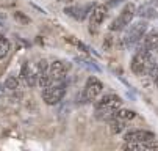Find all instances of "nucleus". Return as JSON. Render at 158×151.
Listing matches in <instances>:
<instances>
[{
    "instance_id": "1",
    "label": "nucleus",
    "mask_w": 158,
    "mask_h": 151,
    "mask_svg": "<svg viewBox=\"0 0 158 151\" xmlns=\"http://www.w3.org/2000/svg\"><path fill=\"white\" fill-rule=\"evenodd\" d=\"M122 99L118 95H106L100 101L96 102V118L99 120H111L114 112L121 109Z\"/></svg>"
},
{
    "instance_id": "2",
    "label": "nucleus",
    "mask_w": 158,
    "mask_h": 151,
    "mask_svg": "<svg viewBox=\"0 0 158 151\" xmlns=\"http://www.w3.org/2000/svg\"><path fill=\"white\" fill-rule=\"evenodd\" d=\"M136 54L131 58V71L136 76L149 74V71L155 66V58L152 55V51H147L144 47H136Z\"/></svg>"
},
{
    "instance_id": "3",
    "label": "nucleus",
    "mask_w": 158,
    "mask_h": 151,
    "mask_svg": "<svg viewBox=\"0 0 158 151\" xmlns=\"http://www.w3.org/2000/svg\"><path fill=\"white\" fill-rule=\"evenodd\" d=\"M147 32V22L144 20H139V22H135L128 27V30L125 32L122 41H124V46L125 47H136L139 42L143 41L144 35Z\"/></svg>"
},
{
    "instance_id": "4",
    "label": "nucleus",
    "mask_w": 158,
    "mask_h": 151,
    "mask_svg": "<svg viewBox=\"0 0 158 151\" xmlns=\"http://www.w3.org/2000/svg\"><path fill=\"white\" fill-rule=\"evenodd\" d=\"M66 95V83L64 82H55L50 87L42 88V99L47 105L58 104Z\"/></svg>"
},
{
    "instance_id": "5",
    "label": "nucleus",
    "mask_w": 158,
    "mask_h": 151,
    "mask_svg": "<svg viewBox=\"0 0 158 151\" xmlns=\"http://www.w3.org/2000/svg\"><path fill=\"white\" fill-rule=\"evenodd\" d=\"M102 90H103V83H102L97 77H89V79L86 80V83H85V88H83L81 95L78 96V98L81 99L80 102L86 104V102L94 101V99L102 93Z\"/></svg>"
},
{
    "instance_id": "6",
    "label": "nucleus",
    "mask_w": 158,
    "mask_h": 151,
    "mask_svg": "<svg viewBox=\"0 0 158 151\" xmlns=\"http://www.w3.org/2000/svg\"><path fill=\"white\" fill-rule=\"evenodd\" d=\"M135 14H136V8H135L133 3H128L124 7V10L121 11V14L113 20L111 25H110V30L113 32H119V30H124L125 27H128L131 24V20L135 17Z\"/></svg>"
},
{
    "instance_id": "7",
    "label": "nucleus",
    "mask_w": 158,
    "mask_h": 151,
    "mask_svg": "<svg viewBox=\"0 0 158 151\" xmlns=\"http://www.w3.org/2000/svg\"><path fill=\"white\" fill-rule=\"evenodd\" d=\"M69 68H71L69 63L56 60V61H53L50 66H49L47 73H49V76L52 77L53 82H64L66 74H67V71H69Z\"/></svg>"
},
{
    "instance_id": "8",
    "label": "nucleus",
    "mask_w": 158,
    "mask_h": 151,
    "mask_svg": "<svg viewBox=\"0 0 158 151\" xmlns=\"http://www.w3.org/2000/svg\"><path fill=\"white\" fill-rule=\"evenodd\" d=\"M105 16H106L105 5H94L91 13H89V30H91V32H97L99 25L103 22Z\"/></svg>"
},
{
    "instance_id": "9",
    "label": "nucleus",
    "mask_w": 158,
    "mask_h": 151,
    "mask_svg": "<svg viewBox=\"0 0 158 151\" xmlns=\"http://www.w3.org/2000/svg\"><path fill=\"white\" fill-rule=\"evenodd\" d=\"M20 76H22V79L25 80V83L28 85V87H35V85L38 83L39 69H38V66H33V64H30V63H25L24 66H22Z\"/></svg>"
},
{
    "instance_id": "10",
    "label": "nucleus",
    "mask_w": 158,
    "mask_h": 151,
    "mask_svg": "<svg viewBox=\"0 0 158 151\" xmlns=\"http://www.w3.org/2000/svg\"><path fill=\"white\" fill-rule=\"evenodd\" d=\"M125 142H147V140H155V134L150 131H143V129H138V131H130L124 135Z\"/></svg>"
},
{
    "instance_id": "11",
    "label": "nucleus",
    "mask_w": 158,
    "mask_h": 151,
    "mask_svg": "<svg viewBox=\"0 0 158 151\" xmlns=\"http://www.w3.org/2000/svg\"><path fill=\"white\" fill-rule=\"evenodd\" d=\"M124 149H138V151H152L158 149V143L155 140H147V142H127L124 145Z\"/></svg>"
},
{
    "instance_id": "12",
    "label": "nucleus",
    "mask_w": 158,
    "mask_h": 151,
    "mask_svg": "<svg viewBox=\"0 0 158 151\" xmlns=\"http://www.w3.org/2000/svg\"><path fill=\"white\" fill-rule=\"evenodd\" d=\"M156 42H158V32H156V30H150L149 33L144 35L143 41L139 42L136 47H144V49H147V51H155Z\"/></svg>"
},
{
    "instance_id": "13",
    "label": "nucleus",
    "mask_w": 158,
    "mask_h": 151,
    "mask_svg": "<svg viewBox=\"0 0 158 151\" xmlns=\"http://www.w3.org/2000/svg\"><path fill=\"white\" fill-rule=\"evenodd\" d=\"M91 10H93V5H83V7H69V8H66L64 10V13L66 14H69V16H72V17H75V19H85L89 13H91Z\"/></svg>"
},
{
    "instance_id": "14",
    "label": "nucleus",
    "mask_w": 158,
    "mask_h": 151,
    "mask_svg": "<svg viewBox=\"0 0 158 151\" xmlns=\"http://www.w3.org/2000/svg\"><path fill=\"white\" fill-rule=\"evenodd\" d=\"M111 123H110V131H111V134H121L124 129L127 127V124H125V121L124 120H118V118H113V120H110Z\"/></svg>"
},
{
    "instance_id": "15",
    "label": "nucleus",
    "mask_w": 158,
    "mask_h": 151,
    "mask_svg": "<svg viewBox=\"0 0 158 151\" xmlns=\"http://www.w3.org/2000/svg\"><path fill=\"white\" fill-rule=\"evenodd\" d=\"M136 117V112L133 110H127V109H118L113 115V118H118V120H124V121H128V120H133ZM111 118V120H113Z\"/></svg>"
},
{
    "instance_id": "16",
    "label": "nucleus",
    "mask_w": 158,
    "mask_h": 151,
    "mask_svg": "<svg viewBox=\"0 0 158 151\" xmlns=\"http://www.w3.org/2000/svg\"><path fill=\"white\" fill-rule=\"evenodd\" d=\"M10 52V41L5 38H0V60L5 58Z\"/></svg>"
},
{
    "instance_id": "17",
    "label": "nucleus",
    "mask_w": 158,
    "mask_h": 151,
    "mask_svg": "<svg viewBox=\"0 0 158 151\" xmlns=\"http://www.w3.org/2000/svg\"><path fill=\"white\" fill-rule=\"evenodd\" d=\"M5 87L8 88V90H17L19 88V79L17 77H8L6 79V82H5Z\"/></svg>"
},
{
    "instance_id": "18",
    "label": "nucleus",
    "mask_w": 158,
    "mask_h": 151,
    "mask_svg": "<svg viewBox=\"0 0 158 151\" xmlns=\"http://www.w3.org/2000/svg\"><path fill=\"white\" fill-rule=\"evenodd\" d=\"M138 14H139V16H146V17H153L156 13H155V10L150 8L149 5H144V7H141V10H139Z\"/></svg>"
},
{
    "instance_id": "19",
    "label": "nucleus",
    "mask_w": 158,
    "mask_h": 151,
    "mask_svg": "<svg viewBox=\"0 0 158 151\" xmlns=\"http://www.w3.org/2000/svg\"><path fill=\"white\" fill-rule=\"evenodd\" d=\"M149 76L152 77L153 83H155V85H158V64H155V66L149 71Z\"/></svg>"
},
{
    "instance_id": "20",
    "label": "nucleus",
    "mask_w": 158,
    "mask_h": 151,
    "mask_svg": "<svg viewBox=\"0 0 158 151\" xmlns=\"http://www.w3.org/2000/svg\"><path fill=\"white\" fill-rule=\"evenodd\" d=\"M80 64H83V66H86V68H89V69H94V71H99V68L96 66V64H93L91 61H86V60H83V58H78L77 60Z\"/></svg>"
},
{
    "instance_id": "21",
    "label": "nucleus",
    "mask_w": 158,
    "mask_h": 151,
    "mask_svg": "<svg viewBox=\"0 0 158 151\" xmlns=\"http://www.w3.org/2000/svg\"><path fill=\"white\" fill-rule=\"evenodd\" d=\"M14 17H16L17 20H20V22H24V24H27V22H28V17H25L24 14H22V13H19V11L14 14Z\"/></svg>"
},
{
    "instance_id": "22",
    "label": "nucleus",
    "mask_w": 158,
    "mask_h": 151,
    "mask_svg": "<svg viewBox=\"0 0 158 151\" xmlns=\"http://www.w3.org/2000/svg\"><path fill=\"white\" fill-rule=\"evenodd\" d=\"M121 2H124V0H108L110 5H118V3H121Z\"/></svg>"
},
{
    "instance_id": "23",
    "label": "nucleus",
    "mask_w": 158,
    "mask_h": 151,
    "mask_svg": "<svg viewBox=\"0 0 158 151\" xmlns=\"http://www.w3.org/2000/svg\"><path fill=\"white\" fill-rule=\"evenodd\" d=\"M155 51H158V42H156V47H155Z\"/></svg>"
},
{
    "instance_id": "24",
    "label": "nucleus",
    "mask_w": 158,
    "mask_h": 151,
    "mask_svg": "<svg viewBox=\"0 0 158 151\" xmlns=\"http://www.w3.org/2000/svg\"><path fill=\"white\" fill-rule=\"evenodd\" d=\"M66 2H72V0H66Z\"/></svg>"
}]
</instances>
